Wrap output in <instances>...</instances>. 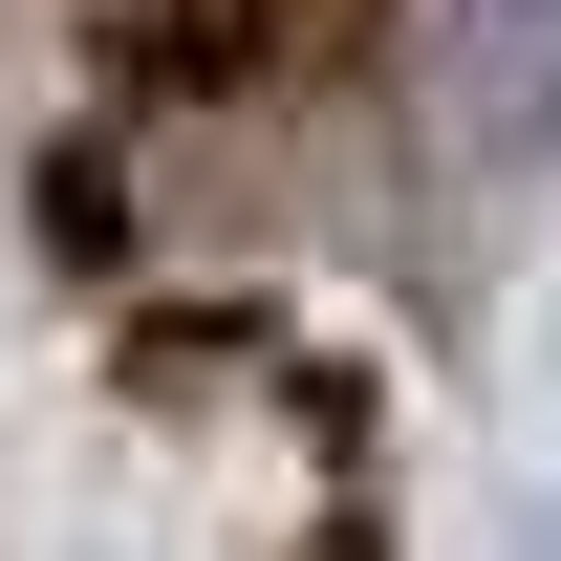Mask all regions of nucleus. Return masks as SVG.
<instances>
[{
    "label": "nucleus",
    "instance_id": "1",
    "mask_svg": "<svg viewBox=\"0 0 561 561\" xmlns=\"http://www.w3.org/2000/svg\"><path fill=\"white\" fill-rule=\"evenodd\" d=\"M411 108H432V151L476 195L561 173V0H432L411 22Z\"/></svg>",
    "mask_w": 561,
    "mask_h": 561
}]
</instances>
